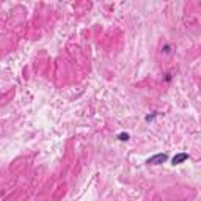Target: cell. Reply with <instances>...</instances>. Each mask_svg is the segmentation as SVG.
Wrapping results in <instances>:
<instances>
[{
  "mask_svg": "<svg viewBox=\"0 0 201 201\" xmlns=\"http://www.w3.org/2000/svg\"><path fill=\"white\" fill-rule=\"evenodd\" d=\"M170 49H171V47H170L168 44H165V46L162 47V52H165V54H170Z\"/></svg>",
  "mask_w": 201,
  "mask_h": 201,
  "instance_id": "277c9868",
  "label": "cell"
},
{
  "mask_svg": "<svg viewBox=\"0 0 201 201\" xmlns=\"http://www.w3.org/2000/svg\"><path fill=\"white\" fill-rule=\"evenodd\" d=\"M120 140L121 142H127L129 140V134H120Z\"/></svg>",
  "mask_w": 201,
  "mask_h": 201,
  "instance_id": "3957f363",
  "label": "cell"
},
{
  "mask_svg": "<svg viewBox=\"0 0 201 201\" xmlns=\"http://www.w3.org/2000/svg\"><path fill=\"white\" fill-rule=\"evenodd\" d=\"M187 159H188V154H187V152H179V154H176V156L173 157L171 163H173V165H181V163H184Z\"/></svg>",
  "mask_w": 201,
  "mask_h": 201,
  "instance_id": "7a4b0ae2",
  "label": "cell"
},
{
  "mask_svg": "<svg viewBox=\"0 0 201 201\" xmlns=\"http://www.w3.org/2000/svg\"><path fill=\"white\" fill-rule=\"evenodd\" d=\"M167 159H168L167 154H156V156H152L151 159H148V163H149V165H160V163L167 162Z\"/></svg>",
  "mask_w": 201,
  "mask_h": 201,
  "instance_id": "6da1fadb",
  "label": "cell"
}]
</instances>
